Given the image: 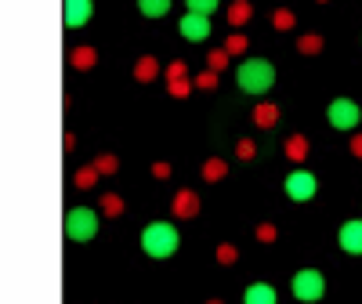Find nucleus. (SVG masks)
Listing matches in <instances>:
<instances>
[{
  "label": "nucleus",
  "mask_w": 362,
  "mask_h": 304,
  "mask_svg": "<svg viewBox=\"0 0 362 304\" xmlns=\"http://www.w3.org/2000/svg\"><path fill=\"white\" fill-rule=\"evenodd\" d=\"M243 304H279L276 286H268V283H250V286L243 290Z\"/></svg>",
  "instance_id": "13"
},
{
  "label": "nucleus",
  "mask_w": 362,
  "mask_h": 304,
  "mask_svg": "<svg viewBox=\"0 0 362 304\" xmlns=\"http://www.w3.org/2000/svg\"><path fill=\"white\" fill-rule=\"evenodd\" d=\"M225 18H228L232 29H243L254 18V4H250V0H232V4L225 8Z\"/></svg>",
  "instance_id": "12"
},
{
  "label": "nucleus",
  "mask_w": 362,
  "mask_h": 304,
  "mask_svg": "<svg viewBox=\"0 0 362 304\" xmlns=\"http://www.w3.org/2000/svg\"><path fill=\"white\" fill-rule=\"evenodd\" d=\"M189 76V66L185 62H170L167 66V80H185Z\"/></svg>",
  "instance_id": "32"
},
{
  "label": "nucleus",
  "mask_w": 362,
  "mask_h": 304,
  "mask_svg": "<svg viewBox=\"0 0 362 304\" xmlns=\"http://www.w3.org/2000/svg\"><path fill=\"white\" fill-rule=\"evenodd\" d=\"M272 25H276L279 33H290V29L297 25V15L290 8H276V11H272Z\"/></svg>",
  "instance_id": "19"
},
{
  "label": "nucleus",
  "mask_w": 362,
  "mask_h": 304,
  "mask_svg": "<svg viewBox=\"0 0 362 304\" xmlns=\"http://www.w3.org/2000/svg\"><path fill=\"white\" fill-rule=\"evenodd\" d=\"M214 257H218V264H235L239 261V250L232 247V242H221V247L214 250Z\"/></svg>",
  "instance_id": "26"
},
{
  "label": "nucleus",
  "mask_w": 362,
  "mask_h": 304,
  "mask_svg": "<svg viewBox=\"0 0 362 304\" xmlns=\"http://www.w3.org/2000/svg\"><path fill=\"white\" fill-rule=\"evenodd\" d=\"M170 214L181 218V221L196 218V214H199V196H196V189H177L174 199H170Z\"/></svg>",
  "instance_id": "10"
},
{
  "label": "nucleus",
  "mask_w": 362,
  "mask_h": 304,
  "mask_svg": "<svg viewBox=\"0 0 362 304\" xmlns=\"http://www.w3.org/2000/svg\"><path fill=\"white\" fill-rule=\"evenodd\" d=\"M203 181H210V185H214V181H225V174H228V163L221 160V156H210V160H203Z\"/></svg>",
  "instance_id": "17"
},
{
  "label": "nucleus",
  "mask_w": 362,
  "mask_h": 304,
  "mask_svg": "<svg viewBox=\"0 0 362 304\" xmlns=\"http://www.w3.org/2000/svg\"><path fill=\"white\" fill-rule=\"evenodd\" d=\"M326 124L334 127V131H351V134H355V127L362 124L358 102H351V98H334V102L326 105Z\"/></svg>",
  "instance_id": "5"
},
{
  "label": "nucleus",
  "mask_w": 362,
  "mask_h": 304,
  "mask_svg": "<svg viewBox=\"0 0 362 304\" xmlns=\"http://www.w3.org/2000/svg\"><path fill=\"white\" fill-rule=\"evenodd\" d=\"M283 192H286V199H293V203H308V199H315V192H319V177H315L312 170H305V167H293V170L286 174V181H283Z\"/></svg>",
  "instance_id": "6"
},
{
  "label": "nucleus",
  "mask_w": 362,
  "mask_h": 304,
  "mask_svg": "<svg viewBox=\"0 0 362 304\" xmlns=\"http://www.w3.org/2000/svg\"><path fill=\"white\" fill-rule=\"evenodd\" d=\"M177 247H181L177 225H170V221H148V225L141 228V250H145L148 257L167 261V257L177 254Z\"/></svg>",
  "instance_id": "2"
},
{
  "label": "nucleus",
  "mask_w": 362,
  "mask_h": 304,
  "mask_svg": "<svg viewBox=\"0 0 362 304\" xmlns=\"http://www.w3.org/2000/svg\"><path fill=\"white\" fill-rule=\"evenodd\" d=\"M153 177H170V163H153Z\"/></svg>",
  "instance_id": "34"
},
{
  "label": "nucleus",
  "mask_w": 362,
  "mask_h": 304,
  "mask_svg": "<svg viewBox=\"0 0 362 304\" xmlns=\"http://www.w3.org/2000/svg\"><path fill=\"white\" fill-rule=\"evenodd\" d=\"M221 8V0H185V11H196V15H214Z\"/></svg>",
  "instance_id": "23"
},
{
  "label": "nucleus",
  "mask_w": 362,
  "mask_h": 304,
  "mask_svg": "<svg viewBox=\"0 0 362 304\" xmlns=\"http://www.w3.org/2000/svg\"><path fill=\"white\" fill-rule=\"evenodd\" d=\"M95 15V0H62V22L66 29H83Z\"/></svg>",
  "instance_id": "8"
},
{
  "label": "nucleus",
  "mask_w": 362,
  "mask_h": 304,
  "mask_svg": "<svg viewBox=\"0 0 362 304\" xmlns=\"http://www.w3.org/2000/svg\"><path fill=\"white\" fill-rule=\"evenodd\" d=\"M199 90H214L218 87V73L214 69H203V73H196V80H192Z\"/></svg>",
  "instance_id": "29"
},
{
  "label": "nucleus",
  "mask_w": 362,
  "mask_h": 304,
  "mask_svg": "<svg viewBox=\"0 0 362 304\" xmlns=\"http://www.w3.org/2000/svg\"><path fill=\"white\" fill-rule=\"evenodd\" d=\"M235 87L243 90V95H268L272 87H276V66L268 62V58H243V62L235 66Z\"/></svg>",
  "instance_id": "1"
},
{
  "label": "nucleus",
  "mask_w": 362,
  "mask_h": 304,
  "mask_svg": "<svg viewBox=\"0 0 362 304\" xmlns=\"http://www.w3.org/2000/svg\"><path fill=\"white\" fill-rule=\"evenodd\" d=\"M95 170H98V174H116V170H119V160L109 156V152H102V156L95 160Z\"/></svg>",
  "instance_id": "28"
},
{
  "label": "nucleus",
  "mask_w": 362,
  "mask_h": 304,
  "mask_svg": "<svg viewBox=\"0 0 362 304\" xmlns=\"http://www.w3.org/2000/svg\"><path fill=\"white\" fill-rule=\"evenodd\" d=\"M69 66H73V69H95V66H98V51L90 47V44L73 47V51H69Z\"/></svg>",
  "instance_id": "15"
},
{
  "label": "nucleus",
  "mask_w": 362,
  "mask_h": 304,
  "mask_svg": "<svg viewBox=\"0 0 362 304\" xmlns=\"http://www.w3.org/2000/svg\"><path fill=\"white\" fill-rule=\"evenodd\" d=\"M290 293L300 300V304H315L326 297V276L319 268H300L297 276L290 279Z\"/></svg>",
  "instance_id": "4"
},
{
  "label": "nucleus",
  "mask_w": 362,
  "mask_h": 304,
  "mask_svg": "<svg viewBox=\"0 0 362 304\" xmlns=\"http://www.w3.org/2000/svg\"><path fill=\"white\" fill-rule=\"evenodd\" d=\"M98 170H95V163H90V167H80L76 174H73V181H76V189H95L98 185Z\"/></svg>",
  "instance_id": "20"
},
{
  "label": "nucleus",
  "mask_w": 362,
  "mask_h": 304,
  "mask_svg": "<svg viewBox=\"0 0 362 304\" xmlns=\"http://www.w3.org/2000/svg\"><path fill=\"white\" fill-rule=\"evenodd\" d=\"M283 152H286V160L305 163V160H308V152H312V141H308L305 134H290V138H286V145H283Z\"/></svg>",
  "instance_id": "14"
},
{
  "label": "nucleus",
  "mask_w": 362,
  "mask_h": 304,
  "mask_svg": "<svg viewBox=\"0 0 362 304\" xmlns=\"http://www.w3.org/2000/svg\"><path fill=\"white\" fill-rule=\"evenodd\" d=\"M62 228H66V239H69V242H90V239L98 235V210H90V206H73V210H66Z\"/></svg>",
  "instance_id": "3"
},
{
  "label": "nucleus",
  "mask_w": 362,
  "mask_h": 304,
  "mask_svg": "<svg viewBox=\"0 0 362 304\" xmlns=\"http://www.w3.org/2000/svg\"><path fill=\"white\" fill-rule=\"evenodd\" d=\"M170 8H174V0H138V11L145 18H163L170 15Z\"/></svg>",
  "instance_id": "18"
},
{
  "label": "nucleus",
  "mask_w": 362,
  "mask_h": 304,
  "mask_svg": "<svg viewBox=\"0 0 362 304\" xmlns=\"http://www.w3.org/2000/svg\"><path fill=\"white\" fill-rule=\"evenodd\" d=\"M279 105L276 102H257L254 105V127H261V131H272V127H276L279 124Z\"/></svg>",
  "instance_id": "11"
},
{
  "label": "nucleus",
  "mask_w": 362,
  "mask_h": 304,
  "mask_svg": "<svg viewBox=\"0 0 362 304\" xmlns=\"http://www.w3.org/2000/svg\"><path fill=\"white\" fill-rule=\"evenodd\" d=\"M156 76H160V58L141 54L138 62H134V80H138V83H153Z\"/></svg>",
  "instance_id": "16"
},
{
  "label": "nucleus",
  "mask_w": 362,
  "mask_h": 304,
  "mask_svg": "<svg viewBox=\"0 0 362 304\" xmlns=\"http://www.w3.org/2000/svg\"><path fill=\"white\" fill-rule=\"evenodd\" d=\"M228 58H232V54H228L225 47H218V51H210V54H206V69H214V73L228 69Z\"/></svg>",
  "instance_id": "24"
},
{
  "label": "nucleus",
  "mask_w": 362,
  "mask_h": 304,
  "mask_svg": "<svg viewBox=\"0 0 362 304\" xmlns=\"http://www.w3.org/2000/svg\"><path fill=\"white\" fill-rule=\"evenodd\" d=\"M348 148H351V156H355V160H362V131L351 134V145H348Z\"/></svg>",
  "instance_id": "33"
},
{
  "label": "nucleus",
  "mask_w": 362,
  "mask_h": 304,
  "mask_svg": "<svg viewBox=\"0 0 362 304\" xmlns=\"http://www.w3.org/2000/svg\"><path fill=\"white\" fill-rule=\"evenodd\" d=\"M297 51H300V54H319V51H322V37H319V33H305V37L297 40Z\"/></svg>",
  "instance_id": "22"
},
{
  "label": "nucleus",
  "mask_w": 362,
  "mask_h": 304,
  "mask_svg": "<svg viewBox=\"0 0 362 304\" xmlns=\"http://www.w3.org/2000/svg\"><path fill=\"white\" fill-rule=\"evenodd\" d=\"M225 51H228V54H247V37H243V33H239V29H235V33H232V37L225 40Z\"/></svg>",
  "instance_id": "27"
},
{
  "label": "nucleus",
  "mask_w": 362,
  "mask_h": 304,
  "mask_svg": "<svg viewBox=\"0 0 362 304\" xmlns=\"http://www.w3.org/2000/svg\"><path fill=\"white\" fill-rule=\"evenodd\" d=\"M235 156H239V160H254V156H257V145H254L250 138H243V141L235 145Z\"/></svg>",
  "instance_id": "31"
},
{
  "label": "nucleus",
  "mask_w": 362,
  "mask_h": 304,
  "mask_svg": "<svg viewBox=\"0 0 362 304\" xmlns=\"http://www.w3.org/2000/svg\"><path fill=\"white\" fill-rule=\"evenodd\" d=\"M206 304H225V300H218V297H214V300H206Z\"/></svg>",
  "instance_id": "35"
},
{
  "label": "nucleus",
  "mask_w": 362,
  "mask_h": 304,
  "mask_svg": "<svg viewBox=\"0 0 362 304\" xmlns=\"http://www.w3.org/2000/svg\"><path fill=\"white\" fill-rule=\"evenodd\" d=\"M254 235H257V242H276V225H272V221H261L257 228H254Z\"/></svg>",
  "instance_id": "30"
},
{
  "label": "nucleus",
  "mask_w": 362,
  "mask_h": 304,
  "mask_svg": "<svg viewBox=\"0 0 362 304\" xmlns=\"http://www.w3.org/2000/svg\"><path fill=\"white\" fill-rule=\"evenodd\" d=\"M192 87H196V83H192L189 76H185V80H167L170 98H189V95H192Z\"/></svg>",
  "instance_id": "25"
},
{
  "label": "nucleus",
  "mask_w": 362,
  "mask_h": 304,
  "mask_svg": "<svg viewBox=\"0 0 362 304\" xmlns=\"http://www.w3.org/2000/svg\"><path fill=\"white\" fill-rule=\"evenodd\" d=\"M210 15H196V11H185L181 15V22H177V33L185 37L189 44H203V40H210Z\"/></svg>",
  "instance_id": "7"
},
{
  "label": "nucleus",
  "mask_w": 362,
  "mask_h": 304,
  "mask_svg": "<svg viewBox=\"0 0 362 304\" xmlns=\"http://www.w3.org/2000/svg\"><path fill=\"white\" fill-rule=\"evenodd\" d=\"M102 214L105 218H119V214H124V199H119L116 192H105L102 196Z\"/></svg>",
  "instance_id": "21"
},
{
  "label": "nucleus",
  "mask_w": 362,
  "mask_h": 304,
  "mask_svg": "<svg viewBox=\"0 0 362 304\" xmlns=\"http://www.w3.org/2000/svg\"><path fill=\"white\" fill-rule=\"evenodd\" d=\"M337 242H341L344 254L362 257V218H348V221L337 228Z\"/></svg>",
  "instance_id": "9"
},
{
  "label": "nucleus",
  "mask_w": 362,
  "mask_h": 304,
  "mask_svg": "<svg viewBox=\"0 0 362 304\" xmlns=\"http://www.w3.org/2000/svg\"><path fill=\"white\" fill-rule=\"evenodd\" d=\"M319 4H329V0H319Z\"/></svg>",
  "instance_id": "36"
}]
</instances>
